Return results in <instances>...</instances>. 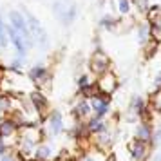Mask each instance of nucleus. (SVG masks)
Here are the masks:
<instances>
[{"label":"nucleus","mask_w":161,"mask_h":161,"mask_svg":"<svg viewBox=\"0 0 161 161\" xmlns=\"http://www.w3.org/2000/svg\"><path fill=\"white\" fill-rule=\"evenodd\" d=\"M107 65H109V60H107V56L100 51L91 58V69H92L94 73H105Z\"/></svg>","instance_id":"f257e3e1"},{"label":"nucleus","mask_w":161,"mask_h":161,"mask_svg":"<svg viewBox=\"0 0 161 161\" xmlns=\"http://www.w3.org/2000/svg\"><path fill=\"white\" fill-rule=\"evenodd\" d=\"M11 24H13V29L18 31L22 36H27V35H29L27 22L22 18V15H18V13H11Z\"/></svg>","instance_id":"f03ea898"},{"label":"nucleus","mask_w":161,"mask_h":161,"mask_svg":"<svg viewBox=\"0 0 161 161\" xmlns=\"http://www.w3.org/2000/svg\"><path fill=\"white\" fill-rule=\"evenodd\" d=\"M27 27H31L29 33H33V36L40 38L42 42L45 40V33H44V29H42V25L38 24L36 18H33V16H27Z\"/></svg>","instance_id":"7ed1b4c3"},{"label":"nucleus","mask_w":161,"mask_h":161,"mask_svg":"<svg viewBox=\"0 0 161 161\" xmlns=\"http://www.w3.org/2000/svg\"><path fill=\"white\" fill-rule=\"evenodd\" d=\"M150 35L156 42H161V15H156L150 20Z\"/></svg>","instance_id":"20e7f679"},{"label":"nucleus","mask_w":161,"mask_h":161,"mask_svg":"<svg viewBox=\"0 0 161 161\" xmlns=\"http://www.w3.org/2000/svg\"><path fill=\"white\" fill-rule=\"evenodd\" d=\"M98 87L102 89L103 92H112L114 89H116V78L112 76V74H105L100 81V85Z\"/></svg>","instance_id":"39448f33"},{"label":"nucleus","mask_w":161,"mask_h":161,"mask_svg":"<svg viewBox=\"0 0 161 161\" xmlns=\"http://www.w3.org/2000/svg\"><path fill=\"white\" fill-rule=\"evenodd\" d=\"M107 105H109L107 98H98V96H96L94 100H92V109L96 110L98 116H102L103 112H107Z\"/></svg>","instance_id":"423d86ee"},{"label":"nucleus","mask_w":161,"mask_h":161,"mask_svg":"<svg viewBox=\"0 0 161 161\" xmlns=\"http://www.w3.org/2000/svg\"><path fill=\"white\" fill-rule=\"evenodd\" d=\"M9 36H11V40H13V44H15V47L18 49V51H20V53L25 51V44H24V38H22V35H20L18 31L9 29Z\"/></svg>","instance_id":"0eeeda50"},{"label":"nucleus","mask_w":161,"mask_h":161,"mask_svg":"<svg viewBox=\"0 0 161 161\" xmlns=\"http://www.w3.org/2000/svg\"><path fill=\"white\" fill-rule=\"evenodd\" d=\"M13 132H15V123L13 121L6 119V121L0 123V136H11Z\"/></svg>","instance_id":"6e6552de"},{"label":"nucleus","mask_w":161,"mask_h":161,"mask_svg":"<svg viewBox=\"0 0 161 161\" xmlns=\"http://www.w3.org/2000/svg\"><path fill=\"white\" fill-rule=\"evenodd\" d=\"M132 156L136 158V159H139V158H143L145 156V143L143 141H136L134 145H132Z\"/></svg>","instance_id":"1a4fd4ad"},{"label":"nucleus","mask_w":161,"mask_h":161,"mask_svg":"<svg viewBox=\"0 0 161 161\" xmlns=\"http://www.w3.org/2000/svg\"><path fill=\"white\" fill-rule=\"evenodd\" d=\"M45 76H47V71H45L44 67H35V69H31V78H33V80L40 81V80H44Z\"/></svg>","instance_id":"9d476101"},{"label":"nucleus","mask_w":161,"mask_h":161,"mask_svg":"<svg viewBox=\"0 0 161 161\" xmlns=\"http://www.w3.org/2000/svg\"><path fill=\"white\" fill-rule=\"evenodd\" d=\"M31 100H33V103L36 105V109H40V110L47 105V103H45V98L42 94H38V92H33V94H31Z\"/></svg>","instance_id":"9b49d317"},{"label":"nucleus","mask_w":161,"mask_h":161,"mask_svg":"<svg viewBox=\"0 0 161 161\" xmlns=\"http://www.w3.org/2000/svg\"><path fill=\"white\" fill-rule=\"evenodd\" d=\"M51 127H53L54 132L62 130V116H60V114H53L51 116Z\"/></svg>","instance_id":"f8f14e48"},{"label":"nucleus","mask_w":161,"mask_h":161,"mask_svg":"<svg viewBox=\"0 0 161 161\" xmlns=\"http://www.w3.org/2000/svg\"><path fill=\"white\" fill-rule=\"evenodd\" d=\"M0 45H2V47L8 45V35H6V27H4L2 20H0Z\"/></svg>","instance_id":"ddd939ff"},{"label":"nucleus","mask_w":161,"mask_h":161,"mask_svg":"<svg viewBox=\"0 0 161 161\" xmlns=\"http://www.w3.org/2000/svg\"><path fill=\"white\" fill-rule=\"evenodd\" d=\"M150 138V130H148V127H141L138 130V139L139 141H145V139Z\"/></svg>","instance_id":"4468645a"},{"label":"nucleus","mask_w":161,"mask_h":161,"mask_svg":"<svg viewBox=\"0 0 161 161\" xmlns=\"http://www.w3.org/2000/svg\"><path fill=\"white\" fill-rule=\"evenodd\" d=\"M87 110H89V105L83 102V103H80V105L76 107V114H78V116H83V114H87Z\"/></svg>","instance_id":"2eb2a0df"},{"label":"nucleus","mask_w":161,"mask_h":161,"mask_svg":"<svg viewBox=\"0 0 161 161\" xmlns=\"http://www.w3.org/2000/svg\"><path fill=\"white\" fill-rule=\"evenodd\" d=\"M118 8H119V11L121 13H129V0H118Z\"/></svg>","instance_id":"dca6fc26"},{"label":"nucleus","mask_w":161,"mask_h":161,"mask_svg":"<svg viewBox=\"0 0 161 161\" xmlns=\"http://www.w3.org/2000/svg\"><path fill=\"white\" fill-rule=\"evenodd\" d=\"M102 25H105V27H112V25H114V20H110V18H103Z\"/></svg>","instance_id":"f3484780"},{"label":"nucleus","mask_w":161,"mask_h":161,"mask_svg":"<svg viewBox=\"0 0 161 161\" xmlns=\"http://www.w3.org/2000/svg\"><path fill=\"white\" fill-rule=\"evenodd\" d=\"M94 91H96V89L92 87V85H87V87H83V92H85V94H87V96L94 94Z\"/></svg>","instance_id":"a211bd4d"},{"label":"nucleus","mask_w":161,"mask_h":161,"mask_svg":"<svg viewBox=\"0 0 161 161\" xmlns=\"http://www.w3.org/2000/svg\"><path fill=\"white\" fill-rule=\"evenodd\" d=\"M38 156H40V158H45V156H49V148H40V152H38Z\"/></svg>","instance_id":"6ab92c4d"},{"label":"nucleus","mask_w":161,"mask_h":161,"mask_svg":"<svg viewBox=\"0 0 161 161\" xmlns=\"http://www.w3.org/2000/svg\"><path fill=\"white\" fill-rule=\"evenodd\" d=\"M145 38H147V29H145V27H143V29L139 31V40H141V42H143V40H145Z\"/></svg>","instance_id":"aec40b11"},{"label":"nucleus","mask_w":161,"mask_h":161,"mask_svg":"<svg viewBox=\"0 0 161 161\" xmlns=\"http://www.w3.org/2000/svg\"><path fill=\"white\" fill-rule=\"evenodd\" d=\"M156 83H161V74L158 76V80H156Z\"/></svg>","instance_id":"412c9836"},{"label":"nucleus","mask_w":161,"mask_h":161,"mask_svg":"<svg viewBox=\"0 0 161 161\" xmlns=\"http://www.w3.org/2000/svg\"><path fill=\"white\" fill-rule=\"evenodd\" d=\"M2 161H11V159H9V158H4V159H2Z\"/></svg>","instance_id":"4be33fe9"},{"label":"nucleus","mask_w":161,"mask_h":161,"mask_svg":"<svg viewBox=\"0 0 161 161\" xmlns=\"http://www.w3.org/2000/svg\"><path fill=\"white\" fill-rule=\"evenodd\" d=\"M83 161H92V159H83Z\"/></svg>","instance_id":"5701e85b"}]
</instances>
